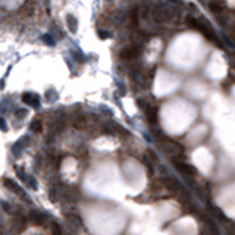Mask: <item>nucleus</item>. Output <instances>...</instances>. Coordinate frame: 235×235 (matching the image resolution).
Instances as JSON below:
<instances>
[{
  "label": "nucleus",
  "mask_w": 235,
  "mask_h": 235,
  "mask_svg": "<svg viewBox=\"0 0 235 235\" xmlns=\"http://www.w3.org/2000/svg\"><path fill=\"white\" fill-rule=\"evenodd\" d=\"M5 79H0V90H3V87H5Z\"/></svg>",
  "instance_id": "nucleus-14"
},
{
  "label": "nucleus",
  "mask_w": 235,
  "mask_h": 235,
  "mask_svg": "<svg viewBox=\"0 0 235 235\" xmlns=\"http://www.w3.org/2000/svg\"><path fill=\"white\" fill-rule=\"evenodd\" d=\"M41 41L44 44H47V46H54L56 44V38H53L51 34H44V35H41Z\"/></svg>",
  "instance_id": "nucleus-5"
},
{
  "label": "nucleus",
  "mask_w": 235,
  "mask_h": 235,
  "mask_svg": "<svg viewBox=\"0 0 235 235\" xmlns=\"http://www.w3.org/2000/svg\"><path fill=\"white\" fill-rule=\"evenodd\" d=\"M16 116H18V118H24V116H26V110H25V109L16 110Z\"/></svg>",
  "instance_id": "nucleus-10"
},
{
  "label": "nucleus",
  "mask_w": 235,
  "mask_h": 235,
  "mask_svg": "<svg viewBox=\"0 0 235 235\" xmlns=\"http://www.w3.org/2000/svg\"><path fill=\"white\" fill-rule=\"evenodd\" d=\"M66 25L69 28V31L72 34H76L78 31V19H76L72 13H68L66 15Z\"/></svg>",
  "instance_id": "nucleus-2"
},
{
  "label": "nucleus",
  "mask_w": 235,
  "mask_h": 235,
  "mask_svg": "<svg viewBox=\"0 0 235 235\" xmlns=\"http://www.w3.org/2000/svg\"><path fill=\"white\" fill-rule=\"evenodd\" d=\"M172 3H175V5H181L182 3V0H170Z\"/></svg>",
  "instance_id": "nucleus-13"
},
{
  "label": "nucleus",
  "mask_w": 235,
  "mask_h": 235,
  "mask_svg": "<svg viewBox=\"0 0 235 235\" xmlns=\"http://www.w3.org/2000/svg\"><path fill=\"white\" fill-rule=\"evenodd\" d=\"M99 37H100V38H109V37H112V34L107 33V31H101V30H99Z\"/></svg>",
  "instance_id": "nucleus-9"
},
{
  "label": "nucleus",
  "mask_w": 235,
  "mask_h": 235,
  "mask_svg": "<svg viewBox=\"0 0 235 235\" xmlns=\"http://www.w3.org/2000/svg\"><path fill=\"white\" fill-rule=\"evenodd\" d=\"M147 118H149V121H150L151 124H154V122H156V119H157V112H156V107H147Z\"/></svg>",
  "instance_id": "nucleus-6"
},
{
  "label": "nucleus",
  "mask_w": 235,
  "mask_h": 235,
  "mask_svg": "<svg viewBox=\"0 0 235 235\" xmlns=\"http://www.w3.org/2000/svg\"><path fill=\"white\" fill-rule=\"evenodd\" d=\"M72 56H74V59H75L78 63L85 60V56H84V53L81 51V49H75V50H72Z\"/></svg>",
  "instance_id": "nucleus-7"
},
{
  "label": "nucleus",
  "mask_w": 235,
  "mask_h": 235,
  "mask_svg": "<svg viewBox=\"0 0 235 235\" xmlns=\"http://www.w3.org/2000/svg\"><path fill=\"white\" fill-rule=\"evenodd\" d=\"M118 90L121 91V94H125V93H126L125 87H124V84H122V82H118Z\"/></svg>",
  "instance_id": "nucleus-11"
},
{
  "label": "nucleus",
  "mask_w": 235,
  "mask_h": 235,
  "mask_svg": "<svg viewBox=\"0 0 235 235\" xmlns=\"http://www.w3.org/2000/svg\"><path fill=\"white\" fill-rule=\"evenodd\" d=\"M104 2H107V3H110V2H112V0H104Z\"/></svg>",
  "instance_id": "nucleus-15"
},
{
  "label": "nucleus",
  "mask_w": 235,
  "mask_h": 235,
  "mask_svg": "<svg viewBox=\"0 0 235 235\" xmlns=\"http://www.w3.org/2000/svg\"><path fill=\"white\" fill-rule=\"evenodd\" d=\"M210 10L215 12V13H219V12H222V6H219L218 3H212L210 5Z\"/></svg>",
  "instance_id": "nucleus-8"
},
{
  "label": "nucleus",
  "mask_w": 235,
  "mask_h": 235,
  "mask_svg": "<svg viewBox=\"0 0 235 235\" xmlns=\"http://www.w3.org/2000/svg\"><path fill=\"white\" fill-rule=\"evenodd\" d=\"M24 101L31 104L34 107H38L40 106V101H38V96L37 94H33V93H25L24 94Z\"/></svg>",
  "instance_id": "nucleus-3"
},
{
  "label": "nucleus",
  "mask_w": 235,
  "mask_h": 235,
  "mask_svg": "<svg viewBox=\"0 0 235 235\" xmlns=\"http://www.w3.org/2000/svg\"><path fill=\"white\" fill-rule=\"evenodd\" d=\"M0 128H2V129H6V124H5L3 119H0Z\"/></svg>",
  "instance_id": "nucleus-12"
},
{
  "label": "nucleus",
  "mask_w": 235,
  "mask_h": 235,
  "mask_svg": "<svg viewBox=\"0 0 235 235\" xmlns=\"http://www.w3.org/2000/svg\"><path fill=\"white\" fill-rule=\"evenodd\" d=\"M140 54V50L137 47H128V49H124L121 51V58L126 59V60H131V59H135Z\"/></svg>",
  "instance_id": "nucleus-1"
},
{
  "label": "nucleus",
  "mask_w": 235,
  "mask_h": 235,
  "mask_svg": "<svg viewBox=\"0 0 235 235\" xmlns=\"http://www.w3.org/2000/svg\"><path fill=\"white\" fill-rule=\"evenodd\" d=\"M176 168H179L184 174H190V175H195V169L187 163H176Z\"/></svg>",
  "instance_id": "nucleus-4"
}]
</instances>
